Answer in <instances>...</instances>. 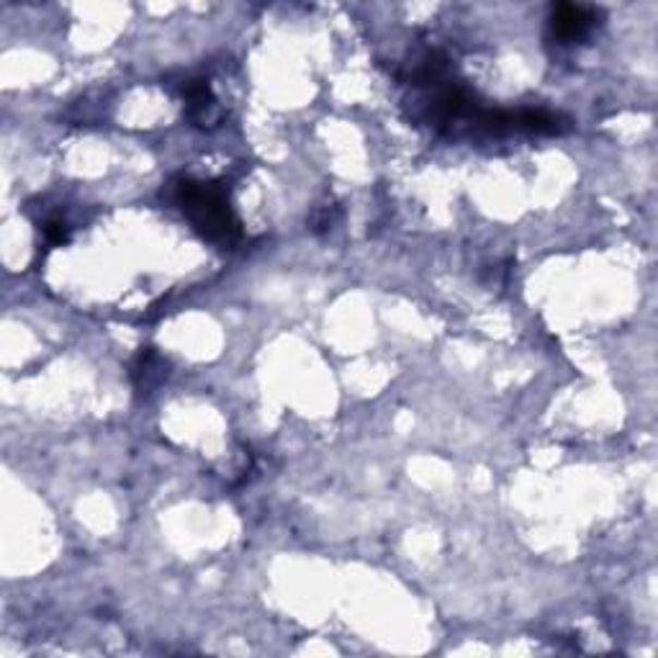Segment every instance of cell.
<instances>
[{
    "label": "cell",
    "instance_id": "obj_1",
    "mask_svg": "<svg viewBox=\"0 0 658 658\" xmlns=\"http://www.w3.org/2000/svg\"><path fill=\"white\" fill-rule=\"evenodd\" d=\"M170 191L178 209L211 245L234 247L242 240V224L229 202L227 185L181 175L170 183Z\"/></svg>",
    "mask_w": 658,
    "mask_h": 658
},
{
    "label": "cell",
    "instance_id": "obj_2",
    "mask_svg": "<svg viewBox=\"0 0 658 658\" xmlns=\"http://www.w3.org/2000/svg\"><path fill=\"white\" fill-rule=\"evenodd\" d=\"M599 19L597 9L576 3H561L550 13V32L561 45H576L595 32Z\"/></svg>",
    "mask_w": 658,
    "mask_h": 658
},
{
    "label": "cell",
    "instance_id": "obj_3",
    "mask_svg": "<svg viewBox=\"0 0 658 658\" xmlns=\"http://www.w3.org/2000/svg\"><path fill=\"white\" fill-rule=\"evenodd\" d=\"M185 117L193 126L214 129L221 121V109L206 81H188L183 88Z\"/></svg>",
    "mask_w": 658,
    "mask_h": 658
},
{
    "label": "cell",
    "instance_id": "obj_4",
    "mask_svg": "<svg viewBox=\"0 0 658 658\" xmlns=\"http://www.w3.org/2000/svg\"><path fill=\"white\" fill-rule=\"evenodd\" d=\"M41 234H45V242L49 247L64 245V242L70 240V227L68 221L62 219H47L45 227H41Z\"/></svg>",
    "mask_w": 658,
    "mask_h": 658
}]
</instances>
